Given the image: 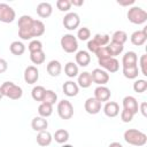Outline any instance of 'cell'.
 I'll list each match as a JSON object with an SVG mask.
<instances>
[{"instance_id":"cell-51","label":"cell","mask_w":147,"mask_h":147,"mask_svg":"<svg viewBox=\"0 0 147 147\" xmlns=\"http://www.w3.org/2000/svg\"><path fill=\"white\" fill-rule=\"evenodd\" d=\"M2 96H3V94H2V91H1V87H0V100L2 99Z\"/></svg>"},{"instance_id":"cell-9","label":"cell","mask_w":147,"mask_h":147,"mask_svg":"<svg viewBox=\"0 0 147 147\" xmlns=\"http://www.w3.org/2000/svg\"><path fill=\"white\" fill-rule=\"evenodd\" d=\"M98 61H99L100 67L103 68L105 71H107V72L114 74V72H117L119 69V62L115 57H108V59H102V60H98Z\"/></svg>"},{"instance_id":"cell-34","label":"cell","mask_w":147,"mask_h":147,"mask_svg":"<svg viewBox=\"0 0 147 147\" xmlns=\"http://www.w3.org/2000/svg\"><path fill=\"white\" fill-rule=\"evenodd\" d=\"M56 101H57V94L54 91H52V90H46L44 99H42L41 102H45V103H48V105L53 106Z\"/></svg>"},{"instance_id":"cell-43","label":"cell","mask_w":147,"mask_h":147,"mask_svg":"<svg viewBox=\"0 0 147 147\" xmlns=\"http://www.w3.org/2000/svg\"><path fill=\"white\" fill-rule=\"evenodd\" d=\"M133 116H134V115H133L131 111L126 110V109H123L122 113H121V119H122V122H124V123H130V122L133 119Z\"/></svg>"},{"instance_id":"cell-24","label":"cell","mask_w":147,"mask_h":147,"mask_svg":"<svg viewBox=\"0 0 147 147\" xmlns=\"http://www.w3.org/2000/svg\"><path fill=\"white\" fill-rule=\"evenodd\" d=\"M52 140H53L52 134L46 130L41 131V132H38V134H37V144L41 147H46V146L51 145Z\"/></svg>"},{"instance_id":"cell-4","label":"cell","mask_w":147,"mask_h":147,"mask_svg":"<svg viewBox=\"0 0 147 147\" xmlns=\"http://www.w3.org/2000/svg\"><path fill=\"white\" fill-rule=\"evenodd\" d=\"M127 20L133 24H144L147 21V13L138 6H133L127 10Z\"/></svg>"},{"instance_id":"cell-37","label":"cell","mask_w":147,"mask_h":147,"mask_svg":"<svg viewBox=\"0 0 147 147\" xmlns=\"http://www.w3.org/2000/svg\"><path fill=\"white\" fill-rule=\"evenodd\" d=\"M133 90L137 93H144L147 90V80H145V79H137L133 83Z\"/></svg>"},{"instance_id":"cell-23","label":"cell","mask_w":147,"mask_h":147,"mask_svg":"<svg viewBox=\"0 0 147 147\" xmlns=\"http://www.w3.org/2000/svg\"><path fill=\"white\" fill-rule=\"evenodd\" d=\"M92 77H91V72H87V71H84L82 74L78 75V79H77V85L79 87H83V88H87L92 85Z\"/></svg>"},{"instance_id":"cell-14","label":"cell","mask_w":147,"mask_h":147,"mask_svg":"<svg viewBox=\"0 0 147 147\" xmlns=\"http://www.w3.org/2000/svg\"><path fill=\"white\" fill-rule=\"evenodd\" d=\"M110 95H111V92L108 87H106L105 85L103 86H98L95 90H94V98L100 101L101 103L102 102H107L109 99H110Z\"/></svg>"},{"instance_id":"cell-5","label":"cell","mask_w":147,"mask_h":147,"mask_svg":"<svg viewBox=\"0 0 147 147\" xmlns=\"http://www.w3.org/2000/svg\"><path fill=\"white\" fill-rule=\"evenodd\" d=\"M60 44H61L62 49L65 53H75L78 49L77 38L74 34H70V33L63 34L62 38H61V40H60Z\"/></svg>"},{"instance_id":"cell-49","label":"cell","mask_w":147,"mask_h":147,"mask_svg":"<svg viewBox=\"0 0 147 147\" xmlns=\"http://www.w3.org/2000/svg\"><path fill=\"white\" fill-rule=\"evenodd\" d=\"M108 147H123V145L119 144V142H117V141H114V142H110Z\"/></svg>"},{"instance_id":"cell-39","label":"cell","mask_w":147,"mask_h":147,"mask_svg":"<svg viewBox=\"0 0 147 147\" xmlns=\"http://www.w3.org/2000/svg\"><path fill=\"white\" fill-rule=\"evenodd\" d=\"M29 52L30 53H34V52H39V51H42V42L38 39H34V40H31L29 46Z\"/></svg>"},{"instance_id":"cell-31","label":"cell","mask_w":147,"mask_h":147,"mask_svg":"<svg viewBox=\"0 0 147 147\" xmlns=\"http://www.w3.org/2000/svg\"><path fill=\"white\" fill-rule=\"evenodd\" d=\"M126 40H127V33L123 30H117L111 36V41L118 42L121 45H124L126 42Z\"/></svg>"},{"instance_id":"cell-3","label":"cell","mask_w":147,"mask_h":147,"mask_svg":"<svg viewBox=\"0 0 147 147\" xmlns=\"http://www.w3.org/2000/svg\"><path fill=\"white\" fill-rule=\"evenodd\" d=\"M1 91L3 96H7L11 100H18L23 95V90L21 86L14 84L13 82H5L1 86Z\"/></svg>"},{"instance_id":"cell-48","label":"cell","mask_w":147,"mask_h":147,"mask_svg":"<svg viewBox=\"0 0 147 147\" xmlns=\"http://www.w3.org/2000/svg\"><path fill=\"white\" fill-rule=\"evenodd\" d=\"M71 6H83L84 5V0H71Z\"/></svg>"},{"instance_id":"cell-11","label":"cell","mask_w":147,"mask_h":147,"mask_svg":"<svg viewBox=\"0 0 147 147\" xmlns=\"http://www.w3.org/2000/svg\"><path fill=\"white\" fill-rule=\"evenodd\" d=\"M39 79V70L37 69V67L34 65H29L25 68L24 70V80L25 83L32 85L34 83H37Z\"/></svg>"},{"instance_id":"cell-20","label":"cell","mask_w":147,"mask_h":147,"mask_svg":"<svg viewBox=\"0 0 147 147\" xmlns=\"http://www.w3.org/2000/svg\"><path fill=\"white\" fill-rule=\"evenodd\" d=\"M53 13V7L49 2H40L37 6V14L41 18H47L52 15Z\"/></svg>"},{"instance_id":"cell-50","label":"cell","mask_w":147,"mask_h":147,"mask_svg":"<svg viewBox=\"0 0 147 147\" xmlns=\"http://www.w3.org/2000/svg\"><path fill=\"white\" fill-rule=\"evenodd\" d=\"M61 147H74L72 145H69V144H63Z\"/></svg>"},{"instance_id":"cell-6","label":"cell","mask_w":147,"mask_h":147,"mask_svg":"<svg viewBox=\"0 0 147 147\" xmlns=\"http://www.w3.org/2000/svg\"><path fill=\"white\" fill-rule=\"evenodd\" d=\"M57 114L62 119H70L74 116V106L68 100H61L57 103Z\"/></svg>"},{"instance_id":"cell-2","label":"cell","mask_w":147,"mask_h":147,"mask_svg":"<svg viewBox=\"0 0 147 147\" xmlns=\"http://www.w3.org/2000/svg\"><path fill=\"white\" fill-rule=\"evenodd\" d=\"M123 138H124V140L129 145L138 146V147L144 146L147 142V136L144 132H141V131H139L137 129H129V130H126L124 132Z\"/></svg>"},{"instance_id":"cell-10","label":"cell","mask_w":147,"mask_h":147,"mask_svg":"<svg viewBox=\"0 0 147 147\" xmlns=\"http://www.w3.org/2000/svg\"><path fill=\"white\" fill-rule=\"evenodd\" d=\"M91 77H92V82L98 84L99 86H103L105 84H107L109 82V74L105 70H102L101 68H96L91 72Z\"/></svg>"},{"instance_id":"cell-35","label":"cell","mask_w":147,"mask_h":147,"mask_svg":"<svg viewBox=\"0 0 147 147\" xmlns=\"http://www.w3.org/2000/svg\"><path fill=\"white\" fill-rule=\"evenodd\" d=\"M93 40L100 46V47H103V46H107L109 42H110V36L109 34H100V33H96L93 38Z\"/></svg>"},{"instance_id":"cell-36","label":"cell","mask_w":147,"mask_h":147,"mask_svg":"<svg viewBox=\"0 0 147 147\" xmlns=\"http://www.w3.org/2000/svg\"><path fill=\"white\" fill-rule=\"evenodd\" d=\"M45 33V24L40 20H34L33 22V34L34 37H40Z\"/></svg>"},{"instance_id":"cell-15","label":"cell","mask_w":147,"mask_h":147,"mask_svg":"<svg viewBox=\"0 0 147 147\" xmlns=\"http://www.w3.org/2000/svg\"><path fill=\"white\" fill-rule=\"evenodd\" d=\"M147 40V33H146V28L142 30H137L131 34V42L134 46H142Z\"/></svg>"},{"instance_id":"cell-41","label":"cell","mask_w":147,"mask_h":147,"mask_svg":"<svg viewBox=\"0 0 147 147\" xmlns=\"http://www.w3.org/2000/svg\"><path fill=\"white\" fill-rule=\"evenodd\" d=\"M95 55H96L98 60H102V59H108V57H111V55H110V53H109V51H108L107 46L100 47V48L96 51Z\"/></svg>"},{"instance_id":"cell-19","label":"cell","mask_w":147,"mask_h":147,"mask_svg":"<svg viewBox=\"0 0 147 147\" xmlns=\"http://www.w3.org/2000/svg\"><path fill=\"white\" fill-rule=\"evenodd\" d=\"M75 60H76V64L80 65V67H87L91 62V55L87 51H78L76 53V56H75Z\"/></svg>"},{"instance_id":"cell-29","label":"cell","mask_w":147,"mask_h":147,"mask_svg":"<svg viewBox=\"0 0 147 147\" xmlns=\"http://www.w3.org/2000/svg\"><path fill=\"white\" fill-rule=\"evenodd\" d=\"M45 92H46V88L41 85H37L32 88L31 91V96L34 101H42L44 99V95H45Z\"/></svg>"},{"instance_id":"cell-32","label":"cell","mask_w":147,"mask_h":147,"mask_svg":"<svg viewBox=\"0 0 147 147\" xmlns=\"http://www.w3.org/2000/svg\"><path fill=\"white\" fill-rule=\"evenodd\" d=\"M64 74L69 78H74V77L78 76V65L74 62H68L64 65Z\"/></svg>"},{"instance_id":"cell-25","label":"cell","mask_w":147,"mask_h":147,"mask_svg":"<svg viewBox=\"0 0 147 147\" xmlns=\"http://www.w3.org/2000/svg\"><path fill=\"white\" fill-rule=\"evenodd\" d=\"M9 49H10V53L16 55V56H21L24 52H25V46L22 41H18V40H15L10 44L9 46Z\"/></svg>"},{"instance_id":"cell-1","label":"cell","mask_w":147,"mask_h":147,"mask_svg":"<svg viewBox=\"0 0 147 147\" xmlns=\"http://www.w3.org/2000/svg\"><path fill=\"white\" fill-rule=\"evenodd\" d=\"M33 22H34V18H32L30 15H22L18 18V22H17L18 37L22 40H29V39H32L34 37Z\"/></svg>"},{"instance_id":"cell-33","label":"cell","mask_w":147,"mask_h":147,"mask_svg":"<svg viewBox=\"0 0 147 147\" xmlns=\"http://www.w3.org/2000/svg\"><path fill=\"white\" fill-rule=\"evenodd\" d=\"M30 60L33 64H42L46 60V55L44 51H39V52H34V53H30Z\"/></svg>"},{"instance_id":"cell-18","label":"cell","mask_w":147,"mask_h":147,"mask_svg":"<svg viewBox=\"0 0 147 147\" xmlns=\"http://www.w3.org/2000/svg\"><path fill=\"white\" fill-rule=\"evenodd\" d=\"M62 90H63V93L67 96H76L79 92V86L74 80H68L63 84Z\"/></svg>"},{"instance_id":"cell-45","label":"cell","mask_w":147,"mask_h":147,"mask_svg":"<svg viewBox=\"0 0 147 147\" xmlns=\"http://www.w3.org/2000/svg\"><path fill=\"white\" fill-rule=\"evenodd\" d=\"M8 69V63L5 59H1L0 57V74H3L6 70Z\"/></svg>"},{"instance_id":"cell-38","label":"cell","mask_w":147,"mask_h":147,"mask_svg":"<svg viewBox=\"0 0 147 147\" xmlns=\"http://www.w3.org/2000/svg\"><path fill=\"white\" fill-rule=\"evenodd\" d=\"M90 37H91V31H90V29L86 28V26H83V28H80V29L77 31V38H78L79 40H82V41L88 40Z\"/></svg>"},{"instance_id":"cell-22","label":"cell","mask_w":147,"mask_h":147,"mask_svg":"<svg viewBox=\"0 0 147 147\" xmlns=\"http://www.w3.org/2000/svg\"><path fill=\"white\" fill-rule=\"evenodd\" d=\"M138 63V56L137 53L133 51H129L123 55L122 59V64L123 67H131V65H137Z\"/></svg>"},{"instance_id":"cell-40","label":"cell","mask_w":147,"mask_h":147,"mask_svg":"<svg viewBox=\"0 0 147 147\" xmlns=\"http://www.w3.org/2000/svg\"><path fill=\"white\" fill-rule=\"evenodd\" d=\"M56 7L60 11H69L71 8V2L70 0H57Z\"/></svg>"},{"instance_id":"cell-16","label":"cell","mask_w":147,"mask_h":147,"mask_svg":"<svg viewBox=\"0 0 147 147\" xmlns=\"http://www.w3.org/2000/svg\"><path fill=\"white\" fill-rule=\"evenodd\" d=\"M103 113L108 117H116L119 114V106L115 101H107L103 106Z\"/></svg>"},{"instance_id":"cell-13","label":"cell","mask_w":147,"mask_h":147,"mask_svg":"<svg viewBox=\"0 0 147 147\" xmlns=\"http://www.w3.org/2000/svg\"><path fill=\"white\" fill-rule=\"evenodd\" d=\"M123 109H126L129 111H131L133 115H136L139 110V105L138 101L134 96L132 95H127L123 99Z\"/></svg>"},{"instance_id":"cell-17","label":"cell","mask_w":147,"mask_h":147,"mask_svg":"<svg viewBox=\"0 0 147 147\" xmlns=\"http://www.w3.org/2000/svg\"><path fill=\"white\" fill-rule=\"evenodd\" d=\"M46 70H47V74L52 77H57L60 76L61 71H62V65L60 63V61L57 60H52L47 63L46 65Z\"/></svg>"},{"instance_id":"cell-28","label":"cell","mask_w":147,"mask_h":147,"mask_svg":"<svg viewBox=\"0 0 147 147\" xmlns=\"http://www.w3.org/2000/svg\"><path fill=\"white\" fill-rule=\"evenodd\" d=\"M107 48L111 55V57H115L117 55H119L123 49H124V45H121L118 42H115V41H110L108 45H107Z\"/></svg>"},{"instance_id":"cell-8","label":"cell","mask_w":147,"mask_h":147,"mask_svg":"<svg viewBox=\"0 0 147 147\" xmlns=\"http://www.w3.org/2000/svg\"><path fill=\"white\" fill-rule=\"evenodd\" d=\"M16 17V13L7 3H0V22L2 23H11Z\"/></svg>"},{"instance_id":"cell-47","label":"cell","mask_w":147,"mask_h":147,"mask_svg":"<svg viewBox=\"0 0 147 147\" xmlns=\"http://www.w3.org/2000/svg\"><path fill=\"white\" fill-rule=\"evenodd\" d=\"M140 111H141V114H142V116H147V103L146 102H142L141 105H140Z\"/></svg>"},{"instance_id":"cell-21","label":"cell","mask_w":147,"mask_h":147,"mask_svg":"<svg viewBox=\"0 0 147 147\" xmlns=\"http://www.w3.org/2000/svg\"><path fill=\"white\" fill-rule=\"evenodd\" d=\"M48 126V122L46 118L41 117V116H36L32 122H31V127L37 131V132H41V131H45Z\"/></svg>"},{"instance_id":"cell-26","label":"cell","mask_w":147,"mask_h":147,"mask_svg":"<svg viewBox=\"0 0 147 147\" xmlns=\"http://www.w3.org/2000/svg\"><path fill=\"white\" fill-rule=\"evenodd\" d=\"M139 75V68L137 65L131 67H123V76L127 79H136Z\"/></svg>"},{"instance_id":"cell-12","label":"cell","mask_w":147,"mask_h":147,"mask_svg":"<svg viewBox=\"0 0 147 147\" xmlns=\"http://www.w3.org/2000/svg\"><path fill=\"white\" fill-rule=\"evenodd\" d=\"M84 108H85V110H86L87 114H90V115H96L101 110V102L98 101L94 96L93 98H88L85 101Z\"/></svg>"},{"instance_id":"cell-30","label":"cell","mask_w":147,"mask_h":147,"mask_svg":"<svg viewBox=\"0 0 147 147\" xmlns=\"http://www.w3.org/2000/svg\"><path fill=\"white\" fill-rule=\"evenodd\" d=\"M38 113H39V116H41L44 118H47L53 114V106L48 105V103H45V102H41L38 107Z\"/></svg>"},{"instance_id":"cell-44","label":"cell","mask_w":147,"mask_h":147,"mask_svg":"<svg viewBox=\"0 0 147 147\" xmlns=\"http://www.w3.org/2000/svg\"><path fill=\"white\" fill-rule=\"evenodd\" d=\"M100 48V46L92 39V40H88V42H87V49L90 51V52H92V53H96V51Z\"/></svg>"},{"instance_id":"cell-7","label":"cell","mask_w":147,"mask_h":147,"mask_svg":"<svg viewBox=\"0 0 147 147\" xmlns=\"http://www.w3.org/2000/svg\"><path fill=\"white\" fill-rule=\"evenodd\" d=\"M62 24L67 30H70V31L76 30L80 24L79 15L77 13H74V11H70V13L65 14L63 20H62Z\"/></svg>"},{"instance_id":"cell-42","label":"cell","mask_w":147,"mask_h":147,"mask_svg":"<svg viewBox=\"0 0 147 147\" xmlns=\"http://www.w3.org/2000/svg\"><path fill=\"white\" fill-rule=\"evenodd\" d=\"M139 64H140L139 71H141V74L144 76H147V55L146 54L141 55V57L139 60Z\"/></svg>"},{"instance_id":"cell-27","label":"cell","mask_w":147,"mask_h":147,"mask_svg":"<svg viewBox=\"0 0 147 147\" xmlns=\"http://www.w3.org/2000/svg\"><path fill=\"white\" fill-rule=\"evenodd\" d=\"M53 139L57 142V144H65L69 140V132L64 129H59L55 131Z\"/></svg>"},{"instance_id":"cell-46","label":"cell","mask_w":147,"mask_h":147,"mask_svg":"<svg viewBox=\"0 0 147 147\" xmlns=\"http://www.w3.org/2000/svg\"><path fill=\"white\" fill-rule=\"evenodd\" d=\"M117 3L121 5V6H130V5H133L134 3V0H117Z\"/></svg>"}]
</instances>
